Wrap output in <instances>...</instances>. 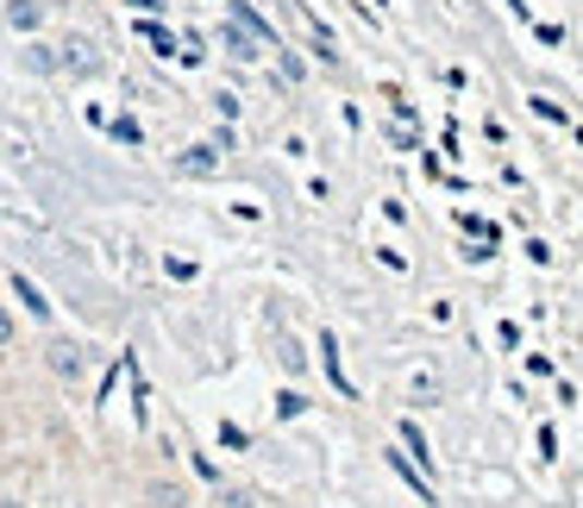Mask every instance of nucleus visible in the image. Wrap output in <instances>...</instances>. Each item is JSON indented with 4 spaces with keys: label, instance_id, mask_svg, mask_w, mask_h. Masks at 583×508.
<instances>
[{
    "label": "nucleus",
    "instance_id": "f257e3e1",
    "mask_svg": "<svg viewBox=\"0 0 583 508\" xmlns=\"http://www.w3.org/2000/svg\"><path fill=\"white\" fill-rule=\"evenodd\" d=\"M45 364H51L57 377H82V364H88V358H82L76 339H51V346H45Z\"/></svg>",
    "mask_w": 583,
    "mask_h": 508
},
{
    "label": "nucleus",
    "instance_id": "f03ea898",
    "mask_svg": "<svg viewBox=\"0 0 583 508\" xmlns=\"http://www.w3.org/2000/svg\"><path fill=\"white\" fill-rule=\"evenodd\" d=\"M57 51H63V57H57V70H76V76H95V70H101V57L88 51L82 38H76V45H57Z\"/></svg>",
    "mask_w": 583,
    "mask_h": 508
},
{
    "label": "nucleus",
    "instance_id": "7ed1b4c3",
    "mask_svg": "<svg viewBox=\"0 0 583 508\" xmlns=\"http://www.w3.org/2000/svg\"><path fill=\"white\" fill-rule=\"evenodd\" d=\"M177 170L182 177H214V170H220V152H214V145H195V152L177 157Z\"/></svg>",
    "mask_w": 583,
    "mask_h": 508
},
{
    "label": "nucleus",
    "instance_id": "20e7f679",
    "mask_svg": "<svg viewBox=\"0 0 583 508\" xmlns=\"http://www.w3.org/2000/svg\"><path fill=\"white\" fill-rule=\"evenodd\" d=\"M257 45H264V38H257L252 26H227V51L232 57H257Z\"/></svg>",
    "mask_w": 583,
    "mask_h": 508
},
{
    "label": "nucleus",
    "instance_id": "39448f33",
    "mask_svg": "<svg viewBox=\"0 0 583 508\" xmlns=\"http://www.w3.org/2000/svg\"><path fill=\"white\" fill-rule=\"evenodd\" d=\"M7 20H13L20 32H32L38 20H45V7H38V0H13V13H7Z\"/></svg>",
    "mask_w": 583,
    "mask_h": 508
},
{
    "label": "nucleus",
    "instance_id": "423d86ee",
    "mask_svg": "<svg viewBox=\"0 0 583 508\" xmlns=\"http://www.w3.org/2000/svg\"><path fill=\"white\" fill-rule=\"evenodd\" d=\"M13 289H20V302H26L32 314H51V302H45V295H38V289H32L26 277H13Z\"/></svg>",
    "mask_w": 583,
    "mask_h": 508
},
{
    "label": "nucleus",
    "instance_id": "0eeeda50",
    "mask_svg": "<svg viewBox=\"0 0 583 508\" xmlns=\"http://www.w3.org/2000/svg\"><path fill=\"white\" fill-rule=\"evenodd\" d=\"M307 358H302V346H295V339H282V371H302Z\"/></svg>",
    "mask_w": 583,
    "mask_h": 508
},
{
    "label": "nucleus",
    "instance_id": "6e6552de",
    "mask_svg": "<svg viewBox=\"0 0 583 508\" xmlns=\"http://www.w3.org/2000/svg\"><path fill=\"white\" fill-rule=\"evenodd\" d=\"M145 38H151V45H157V51H163V57L177 51V38H170V32H163V26H145Z\"/></svg>",
    "mask_w": 583,
    "mask_h": 508
},
{
    "label": "nucleus",
    "instance_id": "1a4fd4ad",
    "mask_svg": "<svg viewBox=\"0 0 583 508\" xmlns=\"http://www.w3.org/2000/svg\"><path fill=\"white\" fill-rule=\"evenodd\" d=\"M0 346H13V314L0 307Z\"/></svg>",
    "mask_w": 583,
    "mask_h": 508
},
{
    "label": "nucleus",
    "instance_id": "9d476101",
    "mask_svg": "<svg viewBox=\"0 0 583 508\" xmlns=\"http://www.w3.org/2000/svg\"><path fill=\"white\" fill-rule=\"evenodd\" d=\"M132 7H138V13H157V7H163V0H132Z\"/></svg>",
    "mask_w": 583,
    "mask_h": 508
}]
</instances>
